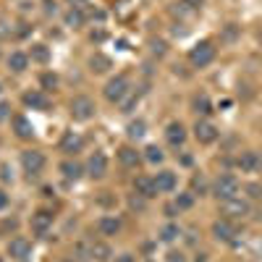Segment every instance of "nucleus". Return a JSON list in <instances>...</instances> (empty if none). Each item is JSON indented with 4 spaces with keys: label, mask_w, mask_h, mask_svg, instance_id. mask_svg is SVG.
<instances>
[{
    "label": "nucleus",
    "mask_w": 262,
    "mask_h": 262,
    "mask_svg": "<svg viewBox=\"0 0 262 262\" xmlns=\"http://www.w3.org/2000/svg\"><path fill=\"white\" fill-rule=\"evenodd\" d=\"M32 60H37V63H48V60H50V50H48L45 45H34V48H32Z\"/></svg>",
    "instance_id": "393cba45"
},
{
    "label": "nucleus",
    "mask_w": 262,
    "mask_h": 262,
    "mask_svg": "<svg viewBox=\"0 0 262 262\" xmlns=\"http://www.w3.org/2000/svg\"><path fill=\"white\" fill-rule=\"evenodd\" d=\"M27 66H29V58L24 53H11V58H8V69L11 71H24Z\"/></svg>",
    "instance_id": "4be33fe9"
},
{
    "label": "nucleus",
    "mask_w": 262,
    "mask_h": 262,
    "mask_svg": "<svg viewBox=\"0 0 262 262\" xmlns=\"http://www.w3.org/2000/svg\"><path fill=\"white\" fill-rule=\"evenodd\" d=\"M84 144V139L79 134H74V131H69V134L63 137V152H79Z\"/></svg>",
    "instance_id": "6ab92c4d"
},
{
    "label": "nucleus",
    "mask_w": 262,
    "mask_h": 262,
    "mask_svg": "<svg viewBox=\"0 0 262 262\" xmlns=\"http://www.w3.org/2000/svg\"><path fill=\"white\" fill-rule=\"evenodd\" d=\"M165 137H168V142L170 144H184V139H186V131H184V126L181 123H170L168 126V131H165Z\"/></svg>",
    "instance_id": "dca6fc26"
},
{
    "label": "nucleus",
    "mask_w": 262,
    "mask_h": 262,
    "mask_svg": "<svg viewBox=\"0 0 262 262\" xmlns=\"http://www.w3.org/2000/svg\"><path fill=\"white\" fill-rule=\"evenodd\" d=\"M176 236H179V226H173V223L163 226V231H160V238H163V242H173Z\"/></svg>",
    "instance_id": "7c9ffc66"
},
{
    "label": "nucleus",
    "mask_w": 262,
    "mask_h": 262,
    "mask_svg": "<svg viewBox=\"0 0 262 262\" xmlns=\"http://www.w3.org/2000/svg\"><path fill=\"white\" fill-rule=\"evenodd\" d=\"M134 191H137L139 196H144V200H149V196H155V194H158L155 181L147 179V176H137V179H134Z\"/></svg>",
    "instance_id": "f8f14e48"
},
{
    "label": "nucleus",
    "mask_w": 262,
    "mask_h": 262,
    "mask_svg": "<svg viewBox=\"0 0 262 262\" xmlns=\"http://www.w3.org/2000/svg\"><path fill=\"white\" fill-rule=\"evenodd\" d=\"M60 170H63L66 179H74V181L81 176V165H79V163H71V160H66V163L60 165Z\"/></svg>",
    "instance_id": "b1692460"
},
{
    "label": "nucleus",
    "mask_w": 262,
    "mask_h": 262,
    "mask_svg": "<svg viewBox=\"0 0 262 262\" xmlns=\"http://www.w3.org/2000/svg\"><path fill=\"white\" fill-rule=\"evenodd\" d=\"M55 84H58V76L55 74H42V86H45V90H53Z\"/></svg>",
    "instance_id": "2f4dec72"
},
{
    "label": "nucleus",
    "mask_w": 262,
    "mask_h": 262,
    "mask_svg": "<svg viewBox=\"0 0 262 262\" xmlns=\"http://www.w3.org/2000/svg\"><path fill=\"white\" fill-rule=\"evenodd\" d=\"M8 254L13 257V259H27L29 254H32V244L27 242V238H13V242L8 244Z\"/></svg>",
    "instance_id": "9d476101"
},
{
    "label": "nucleus",
    "mask_w": 262,
    "mask_h": 262,
    "mask_svg": "<svg viewBox=\"0 0 262 262\" xmlns=\"http://www.w3.org/2000/svg\"><path fill=\"white\" fill-rule=\"evenodd\" d=\"M118 158H121V163H123V165L134 168V165L139 163V152H137L134 147H121V149H118Z\"/></svg>",
    "instance_id": "f3484780"
},
{
    "label": "nucleus",
    "mask_w": 262,
    "mask_h": 262,
    "mask_svg": "<svg viewBox=\"0 0 262 262\" xmlns=\"http://www.w3.org/2000/svg\"><path fill=\"white\" fill-rule=\"evenodd\" d=\"M97 228H100V233H105V236H116L118 228H121V221H118V217H102Z\"/></svg>",
    "instance_id": "aec40b11"
},
{
    "label": "nucleus",
    "mask_w": 262,
    "mask_h": 262,
    "mask_svg": "<svg viewBox=\"0 0 262 262\" xmlns=\"http://www.w3.org/2000/svg\"><path fill=\"white\" fill-rule=\"evenodd\" d=\"M6 205H8V194H6V191H0V210H3Z\"/></svg>",
    "instance_id": "a19ab883"
},
{
    "label": "nucleus",
    "mask_w": 262,
    "mask_h": 262,
    "mask_svg": "<svg viewBox=\"0 0 262 262\" xmlns=\"http://www.w3.org/2000/svg\"><path fill=\"white\" fill-rule=\"evenodd\" d=\"M0 37H11V27L6 24V21H0Z\"/></svg>",
    "instance_id": "58836bf2"
},
{
    "label": "nucleus",
    "mask_w": 262,
    "mask_h": 262,
    "mask_svg": "<svg viewBox=\"0 0 262 262\" xmlns=\"http://www.w3.org/2000/svg\"><path fill=\"white\" fill-rule=\"evenodd\" d=\"M71 116L76 121H86L95 116V102L90 97H74L71 100Z\"/></svg>",
    "instance_id": "f03ea898"
},
{
    "label": "nucleus",
    "mask_w": 262,
    "mask_h": 262,
    "mask_svg": "<svg viewBox=\"0 0 262 262\" xmlns=\"http://www.w3.org/2000/svg\"><path fill=\"white\" fill-rule=\"evenodd\" d=\"M168 262H186V259H184L181 252H170V254H168Z\"/></svg>",
    "instance_id": "e433bc0d"
},
{
    "label": "nucleus",
    "mask_w": 262,
    "mask_h": 262,
    "mask_svg": "<svg viewBox=\"0 0 262 262\" xmlns=\"http://www.w3.org/2000/svg\"><path fill=\"white\" fill-rule=\"evenodd\" d=\"M90 254H92V257H97L100 262H105V259H111V247L102 244V242H97V244H92V247H90Z\"/></svg>",
    "instance_id": "5701e85b"
},
{
    "label": "nucleus",
    "mask_w": 262,
    "mask_h": 262,
    "mask_svg": "<svg viewBox=\"0 0 262 262\" xmlns=\"http://www.w3.org/2000/svg\"><path fill=\"white\" fill-rule=\"evenodd\" d=\"M238 194V181L233 176H221L215 181V196L217 200H231Z\"/></svg>",
    "instance_id": "20e7f679"
},
{
    "label": "nucleus",
    "mask_w": 262,
    "mask_h": 262,
    "mask_svg": "<svg viewBox=\"0 0 262 262\" xmlns=\"http://www.w3.org/2000/svg\"><path fill=\"white\" fill-rule=\"evenodd\" d=\"M249 212V205L238 196H231V200H223V215L228 217H244Z\"/></svg>",
    "instance_id": "0eeeda50"
},
{
    "label": "nucleus",
    "mask_w": 262,
    "mask_h": 262,
    "mask_svg": "<svg viewBox=\"0 0 262 262\" xmlns=\"http://www.w3.org/2000/svg\"><path fill=\"white\" fill-rule=\"evenodd\" d=\"M144 128H147L144 121H131V123H128V137H131V139L144 137Z\"/></svg>",
    "instance_id": "c85d7f7f"
},
{
    "label": "nucleus",
    "mask_w": 262,
    "mask_h": 262,
    "mask_svg": "<svg viewBox=\"0 0 262 262\" xmlns=\"http://www.w3.org/2000/svg\"><path fill=\"white\" fill-rule=\"evenodd\" d=\"M152 181H155V189L158 191H173V189H176V176H173L170 170H160Z\"/></svg>",
    "instance_id": "4468645a"
},
{
    "label": "nucleus",
    "mask_w": 262,
    "mask_h": 262,
    "mask_svg": "<svg viewBox=\"0 0 262 262\" xmlns=\"http://www.w3.org/2000/svg\"><path fill=\"white\" fill-rule=\"evenodd\" d=\"M118 262H134V257H131V254H121Z\"/></svg>",
    "instance_id": "79ce46f5"
},
{
    "label": "nucleus",
    "mask_w": 262,
    "mask_h": 262,
    "mask_svg": "<svg viewBox=\"0 0 262 262\" xmlns=\"http://www.w3.org/2000/svg\"><path fill=\"white\" fill-rule=\"evenodd\" d=\"M181 6H189V8H200L202 0H181Z\"/></svg>",
    "instance_id": "ea45409f"
},
{
    "label": "nucleus",
    "mask_w": 262,
    "mask_h": 262,
    "mask_svg": "<svg viewBox=\"0 0 262 262\" xmlns=\"http://www.w3.org/2000/svg\"><path fill=\"white\" fill-rule=\"evenodd\" d=\"M212 58H215L212 42H196V45L191 48V53H189V60H191V66H196V69H202V66L212 63Z\"/></svg>",
    "instance_id": "f257e3e1"
},
{
    "label": "nucleus",
    "mask_w": 262,
    "mask_h": 262,
    "mask_svg": "<svg viewBox=\"0 0 262 262\" xmlns=\"http://www.w3.org/2000/svg\"><path fill=\"white\" fill-rule=\"evenodd\" d=\"M90 66H92V71H97V74H105L107 69H111V58H107V55H102V53H97V55H92V58H90Z\"/></svg>",
    "instance_id": "412c9836"
},
{
    "label": "nucleus",
    "mask_w": 262,
    "mask_h": 262,
    "mask_svg": "<svg viewBox=\"0 0 262 262\" xmlns=\"http://www.w3.org/2000/svg\"><path fill=\"white\" fill-rule=\"evenodd\" d=\"M194 111H196V113H202V116H207V113H212V105H210V100L202 95V97H196V100H194Z\"/></svg>",
    "instance_id": "cd10ccee"
},
{
    "label": "nucleus",
    "mask_w": 262,
    "mask_h": 262,
    "mask_svg": "<svg viewBox=\"0 0 262 262\" xmlns=\"http://www.w3.org/2000/svg\"><path fill=\"white\" fill-rule=\"evenodd\" d=\"M21 165H24L27 173H39L42 168H45V155L37 149H27L24 155H21Z\"/></svg>",
    "instance_id": "423d86ee"
},
{
    "label": "nucleus",
    "mask_w": 262,
    "mask_h": 262,
    "mask_svg": "<svg viewBox=\"0 0 262 262\" xmlns=\"http://www.w3.org/2000/svg\"><path fill=\"white\" fill-rule=\"evenodd\" d=\"M13 128H16V137H21V139H32V134H34V126L24 116L13 118Z\"/></svg>",
    "instance_id": "2eb2a0df"
},
{
    "label": "nucleus",
    "mask_w": 262,
    "mask_h": 262,
    "mask_svg": "<svg viewBox=\"0 0 262 262\" xmlns=\"http://www.w3.org/2000/svg\"><path fill=\"white\" fill-rule=\"evenodd\" d=\"M131 207L142 210V207H144V196H131Z\"/></svg>",
    "instance_id": "f704fd0d"
},
{
    "label": "nucleus",
    "mask_w": 262,
    "mask_h": 262,
    "mask_svg": "<svg viewBox=\"0 0 262 262\" xmlns=\"http://www.w3.org/2000/svg\"><path fill=\"white\" fill-rule=\"evenodd\" d=\"M24 102L29 107H37V111H48V97L39 95V92H27L24 95Z\"/></svg>",
    "instance_id": "a211bd4d"
},
{
    "label": "nucleus",
    "mask_w": 262,
    "mask_h": 262,
    "mask_svg": "<svg viewBox=\"0 0 262 262\" xmlns=\"http://www.w3.org/2000/svg\"><path fill=\"white\" fill-rule=\"evenodd\" d=\"M86 170H90L92 179L105 176V170H107V158L102 155V152H95V155L90 158V163H86Z\"/></svg>",
    "instance_id": "9b49d317"
},
{
    "label": "nucleus",
    "mask_w": 262,
    "mask_h": 262,
    "mask_svg": "<svg viewBox=\"0 0 262 262\" xmlns=\"http://www.w3.org/2000/svg\"><path fill=\"white\" fill-rule=\"evenodd\" d=\"M191 189L202 194V191H205V179H202V176H194V179H191Z\"/></svg>",
    "instance_id": "473e14b6"
},
{
    "label": "nucleus",
    "mask_w": 262,
    "mask_h": 262,
    "mask_svg": "<svg viewBox=\"0 0 262 262\" xmlns=\"http://www.w3.org/2000/svg\"><path fill=\"white\" fill-rule=\"evenodd\" d=\"M50 226H53V215H50L48 210H39V212L32 215V228H34L37 233H48Z\"/></svg>",
    "instance_id": "ddd939ff"
},
{
    "label": "nucleus",
    "mask_w": 262,
    "mask_h": 262,
    "mask_svg": "<svg viewBox=\"0 0 262 262\" xmlns=\"http://www.w3.org/2000/svg\"><path fill=\"white\" fill-rule=\"evenodd\" d=\"M191 205H194V191H184V194L176 196V207L179 210H189Z\"/></svg>",
    "instance_id": "a878e982"
},
{
    "label": "nucleus",
    "mask_w": 262,
    "mask_h": 262,
    "mask_svg": "<svg viewBox=\"0 0 262 262\" xmlns=\"http://www.w3.org/2000/svg\"><path fill=\"white\" fill-rule=\"evenodd\" d=\"M194 137H196V142L210 144V142L217 139V128H215L212 123H207V121H196V126H194Z\"/></svg>",
    "instance_id": "6e6552de"
},
{
    "label": "nucleus",
    "mask_w": 262,
    "mask_h": 262,
    "mask_svg": "<svg viewBox=\"0 0 262 262\" xmlns=\"http://www.w3.org/2000/svg\"><path fill=\"white\" fill-rule=\"evenodd\" d=\"M126 95H128V81H126L123 76H116V79L107 81V86H105V97L111 100V102H121Z\"/></svg>",
    "instance_id": "7ed1b4c3"
},
{
    "label": "nucleus",
    "mask_w": 262,
    "mask_h": 262,
    "mask_svg": "<svg viewBox=\"0 0 262 262\" xmlns=\"http://www.w3.org/2000/svg\"><path fill=\"white\" fill-rule=\"evenodd\" d=\"M8 111H11V105H8V102H0V121L8 118Z\"/></svg>",
    "instance_id": "c9c22d12"
},
{
    "label": "nucleus",
    "mask_w": 262,
    "mask_h": 262,
    "mask_svg": "<svg viewBox=\"0 0 262 262\" xmlns=\"http://www.w3.org/2000/svg\"><path fill=\"white\" fill-rule=\"evenodd\" d=\"M152 50L158 55H165V42H152Z\"/></svg>",
    "instance_id": "4c0bfd02"
},
{
    "label": "nucleus",
    "mask_w": 262,
    "mask_h": 262,
    "mask_svg": "<svg viewBox=\"0 0 262 262\" xmlns=\"http://www.w3.org/2000/svg\"><path fill=\"white\" fill-rule=\"evenodd\" d=\"M236 165L242 168L244 173H254V170L262 168V160H259L257 152H242V155H238V160H236Z\"/></svg>",
    "instance_id": "1a4fd4ad"
},
{
    "label": "nucleus",
    "mask_w": 262,
    "mask_h": 262,
    "mask_svg": "<svg viewBox=\"0 0 262 262\" xmlns=\"http://www.w3.org/2000/svg\"><path fill=\"white\" fill-rule=\"evenodd\" d=\"M247 191H249V196H254V200H259V196H262V186L259 184H249Z\"/></svg>",
    "instance_id": "72a5a7b5"
},
{
    "label": "nucleus",
    "mask_w": 262,
    "mask_h": 262,
    "mask_svg": "<svg viewBox=\"0 0 262 262\" xmlns=\"http://www.w3.org/2000/svg\"><path fill=\"white\" fill-rule=\"evenodd\" d=\"M212 236L217 238V242H233V238L238 236V231H236V226L228 221V217H223V221L212 223Z\"/></svg>",
    "instance_id": "39448f33"
},
{
    "label": "nucleus",
    "mask_w": 262,
    "mask_h": 262,
    "mask_svg": "<svg viewBox=\"0 0 262 262\" xmlns=\"http://www.w3.org/2000/svg\"><path fill=\"white\" fill-rule=\"evenodd\" d=\"M144 158H147L149 163H163V149L155 147V144H149V147L144 149Z\"/></svg>",
    "instance_id": "bb28decb"
},
{
    "label": "nucleus",
    "mask_w": 262,
    "mask_h": 262,
    "mask_svg": "<svg viewBox=\"0 0 262 262\" xmlns=\"http://www.w3.org/2000/svg\"><path fill=\"white\" fill-rule=\"evenodd\" d=\"M66 24L69 27H81L84 24V13L81 11H69L66 13Z\"/></svg>",
    "instance_id": "c756f323"
}]
</instances>
